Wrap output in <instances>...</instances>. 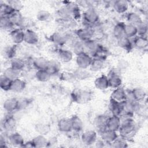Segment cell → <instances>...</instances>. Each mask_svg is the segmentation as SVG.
<instances>
[{
	"mask_svg": "<svg viewBox=\"0 0 148 148\" xmlns=\"http://www.w3.org/2000/svg\"><path fill=\"white\" fill-rule=\"evenodd\" d=\"M35 129L39 134L45 135L50 132V126L47 124L40 123L35 125Z\"/></svg>",
	"mask_w": 148,
	"mask_h": 148,
	"instance_id": "obj_45",
	"label": "cell"
},
{
	"mask_svg": "<svg viewBox=\"0 0 148 148\" xmlns=\"http://www.w3.org/2000/svg\"><path fill=\"white\" fill-rule=\"evenodd\" d=\"M83 19L84 21L87 24L88 27H92L94 25H96L99 21V17L96 11V10L91 7L87 8L82 14Z\"/></svg>",
	"mask_w": 148,
	"mask_h": 148,
	"instance_id": "obj_3",
	"label": "cell"
},
{
	"mask_svg": "<svg viewBox=\"0 0 148 148\" xmlns=\"http://www.w3.org/2000/svg\"><path fill=\"white\" fill-rule=\"evenodd\" d=\"M12 80L9 79V78L5 77L3 75L1 76L0 77V87L1 88L5 91H8L11 90V86L12 84Z\"/></svg>",
	"mask_w": 148,
	"mask_h": 148,
	"instance_id": "obj_44",
	"label": "cell"
},
{
	"mask_svg": "<svg viewBox=\"0 0 148 148\" xmlns=\"http://www.w3.org/2000/svg\"><path fill=\"white\" fill-rule=\"evenodd\" d=\"M84 51L92 57L101 46L95 40L92 39L86 42H83Z\"/></svg>",
	"mask_w": 148,
	"mask_h": 148,
	"instance_id": "obj_13",
	"label": "cell"
},
{
	"mask_svg": "<svg viewBox=\"0 0 148 148\" xmlns=\"http://www.w3.org/2000/svg\"><path fill=\"white\" fill-rule=\"evenodd\" d=\"M49 60L42 57L35 58L32 60V66L36 70L46 69L48 65Z\"/></svg>",
	"mask_w": 148,
	"mask_h": 148,
	"instance_id": "obj_30",
	"label": "cell"
},
{
	"mask_svg": "<svg viewBox=\"0 0 148 148\" xmlns=\"http://www.w3.org/2000/svg\"><path fill=\"white\" fill-rule=\"evenodd\" d=\"M147 24L145 21H143L137 27L138 35L141 36H146L147 32Z\"/></svg>",
	"mask_w": 148,
	"mask_h": 148,
	"instance_id": "obj_51",
	"label": "cell"
},
{
	"mask_svg": "<svg viewBox=\"0 0 148 148\" xmlns=\"http://www.w3.org/2000/svg\"><path fill=\"white\" fill-rule=\"evenodd\" d=\"M8 3L16 12H20L24 8L21 1L18 0H9L6 2Z\"/></svg>",
	"mask_w": 148,
	"mask_h": 148,
	"instance_id": "obj_50",
	"label": "cell"
},
{
	"mask_svg": "<svg viewBox=\"0 0 148 148\" xmlns=\"http://www.w3.org/2000/svg\"><path fill=\"white\" fill-rule=\"evenodd\" d=\"M124 35L130 39L134 38L138 35L137 27L129 24H125L124 27Z\"/></svg>",
	"mask_w": 148,
	"mask_h": 148,
	"instance_id": "obj_41",
	"label": "cell"
},
{
	"mask_svg": "<svg viewBox=\"0 0 148 148\" xmlns=\"http://www.w3.org/2000/svg\"><path fill=\"white\" fill-rule=\"evenodd\" d=\"M60 79L62 81L66 82H73V81L76 80V79L75 77L74 74L72 72H67V71H64L62 72L60 74Z\"/></svg>",
	"mask_w": 148,
	"mask_h": 148,
	"instance_id": "obj_46",
	"label": "cell"
},
{
	"mask_svg": "<svg viewBox=\"0 0 148 148\" xmlns=\"http://www.w3.org/2000/svg\"><path fill=\"white\" fill-rule=\"evenodd\" d=\"M17 53V45H8L3 47L2 54L4 58L11 60L16 57Z\"/></svg>",
	"mask_w": 148,
	"mask_h": 148,
	"instance_id": "obj_24",
	"label": "cell"
},
{
	"mask_svg": "<svg viewBox=\"0 0 148 148\" xmlns=\"http://www.w3.org/2000/svg\"><path fill=\"white\" fill-rule=\"evenodd\" d=\"M3 108L8 113L18 110V99L16 98H9L5 100L3 103Z\"/></svg>",
	"mask_w": 148,
	"mask_h": 148,
	"instance_id": "obj_12",
	"label": "cell"
},
{
	"mask_svg": "<svg viewBox=\"0 0 148 148\" xmlns=\"http://www.w3.org/2000/svg\"><path fill=\"white\" fill-rule=\"evenodd\" d=\"M130 91L133 99L137 102H142L146 98V92L142 87H135Z\"/></svg>",
	"mask_w": 148,
	"mask_h": 148,
	"instance_id": "obj_21",
	"label": "cell"
},
{
	"mask_svg": "<svg viewBox=\"0 0 148 148\" xmlns=\"http://www.w3.org/2000/svg\"><path fill=\"white\" fill-rule=\"evenodd\" d=\"M112 6L116 12L119 14H123L128 10L129 3L125 0H117L113 2Z\"/></svg>",
	"mask_w": 148,
	"mask_h": 148,
	"instance_id": "obj_20",
	"label": "cell"
},
{
	"mask_svg": "<svg viewBox=\"0 0 148 148\" xmlns=\"http://www.w3.org/2000/svg\"><path fill=\"white\" fill-rule=\"evenodd\" d=\"M95 31L92 27L85 26L75 31V34L78 39L82 42H86L92 39Z\"/></svg>",
	"mask_w": 148,
	"mask_h": 148,
	"instance_id": "obj_4",
	"label": "cell"
},
{
	"mask_svg": "<svg viewBox=\"0 0 148 148\" xmlns=\"http://www.w3.org/2000/svg\"><path fill=\"white\" fill-rule=\"evenodd\" d=\"M109 86L110 88L115 89L121 87L122 84V79L119 72L115 70H110L108 75Z\"/></svg>",
	"mask_w": 148,
	"mask_h": 148,
	"instance_id": "obj_6",
	"label": "cell"
},
{
	"mask_svg": "<svg viewBox=\"0 0 148 148\" xmlns=\"http://www.w3.org/2000/svg\"><path fill=\"white\" fill-rule=\"evenodd\" d=\"M109 116L105 114H98L94 120V124L98 132L106 128V123Z\"/></svg>",
	"mask_w": 148,
	"mask_h": 148,
	"instance_id": "obj_18",
	"label": "cell"
},
{
	"mask_svg": "<svg viewBox=\"0 0 148 148\" xmlns=\"http://www.w3.org/2000/svg\"><path fill=\"white\" fill-rule=\"evenodd\" d=\"M10 61V66L20 72H22L23 69H24L25 67V62L24 60H23V59L20 58L15 57Z\"/></svg>",
	"mask_w": 148,
	"mask_h": 148,
	"instance_id": "obj_40",
	"label": "cell"
},
{
	"mask_svg": "<svg viewBox=\"0 0 148 148\" xmlns=\"http://www.w3.org/2000/svg\"><path fill=\"white\" fill-rule=\"evenodd\" d=\"M94 86L99 90H105L109 88L107 75L103 74L97 77L94 80Z\"/></svg>",
	"mask_w": 148,
	"mask_h": 148,
	"instance_id": "obj_23",
	"label": "cell"
},
{
	"mask_svg": "<svg viewBox=\"0 0 148 148\" xmlns=\"http://www.w3.org/2000/svg\"><path fill=\"white\" fill-rule=\"evenodd\" d=\"M76 80H84L90 77L91 73L86 69L77 68L73 72Z\"/></svg>",
	"mask_w": 148,
	"mask_h": 148,
	"instance_id": "obj_35",
	"label": "cell"
},
{
	"mask_svg": "<svg viewBox=\"0 0 148 148\" xmlns=\"http://www.w3.org/2000/svg\"><path fill=\"white\" fill-rule=\"evenodd\" d=\"M110 146L114 148H125L128 147V143L126 139L120 136V138L118 137L113 143H112Z\"/></svg>",
	"mask_w": 148,
	"mask_h": 148,
	"instance_id": "obj_48",
	"label": "cell"
},
{
	"mask_svg": "<svg viewBox=\"0 0 148 148\" xmlns=\"http://www.w3.org/2000/svg\"><path fill=\"white\" fill-rule=\"evenodd\" d=\"M121 124V119L118 116H109L106 123V129L118 132Z\"/></svg>",
	"mask_w": 148,
	"mask_h": 148,
	"instance_id": "obj_16",
	"label": "cell"
},
{
	"mask_svg": "<svg viewBox=\"0 0 148 148\" xmlns=\"http://www.w3.org/2000/svg\"><path fill=\"white\" fill-rule=\"evenodd\" d=\"M98 139L97 132L94 130H87L83 132L81 135L82 143L87 146L92 145Z\"/></svg>",
	"mask_w": 148,
	"mask_h": 148,
	"instance_id": "obj_8",
	"label": "cell"
},
{
	"mask_svg": "<svg viewBox=\"0 0 148 148\" xmlns=\"http://www.w3.org/2000/svg\"><path fill=\"white\" fill-rule=\"evenodd\" d=\"M92 57L86 52L76 55V62L77 68L82 69H88L90 67Z\"/></svg>",
	"mask_w": 148,
	"mask_h": 148,
	"instance_id": "obj_7",
	"label": "cell"
},
{
	"mask_svg": "<svg viewBox=\"0 0 148 148\" xmlns=\"http://www.w3.org/2000/svg\"><path fill=\"white\" fill-rule=\"evenodd\" d=\"M51 17V13L46 10H40L36 14V18L39 21H48Z\"/></svg>",
	"mask_w": 148,
	"mask_h": 148,
	"instance_id": "obj_49",
	"label": "cell"
},
{
	"mask_svg": "<svg viewBox=\"0 0 148 148\" xmlns=\"http://www.w3.org/2000/svg\"><path fill=\"white\" fill-rule=\"evenodd\" d=\"M70 119L72 131L77 133L82 132L84 128V123L82 120L77 115L72 116Z\"/></svg>",
	"mask_w": 148,
	"mask_h": 148,
	"instance_id": "obj_26",
	"label": "cell"
},
{
	"mask_svg": "<svg viewBox=\"0 0 148 148\" xmlns=\"http://www.w3.org/2000/svg\"><path fill=\"white\" fill-rule=\"evenodd\" d=\"M72 49L73 53L76 55H78L80 53H84V48L83 45V42H82L79 40H75L72 45Z\"/></svg>",
	"mask_w": 148,
	"mask_h": 148,
	"instance_id": "obj_47",
	"label": "cell"
},
{
	"mask_svg": "<svg viewBox=\"0 0 148 148\" xmlns=\"http://www.w3.org/2000/svg\"><path fill=\"white\" fill-rule=\"evenodd\" d=\"M51 75L46 69L36 70L35 78L40 82H47L51 79Z\"/></svg>",
	"mask_w": 148,
	"mask_h": 148,
	"instance_id": "obj_39",
	"label": "cell"
},
{
	"mask_svg": "<svg viewBox=\"0 0 148 148\" xmlns=\"http://www.w3.org/2000/svg\"><path fill=\"white\" fill-rule=\"evenodd\" d=\"M57 55L60 61L64 63H68L71 62L73 57V53L68 49H58Z\"/></svg>",
	"mask_w": 148,
	"mask_h": 148,
	"instance_id": "obj_25",
	"label": "cell"
},
{
	"mask_svg": "<svg viewBox=\"0 0 148 148\" xmlns=\"http://www.w3.org/2000/svg\"><path fill=\"white\" fill-rule=\"evenodd\" d=\"M9 35L14 45H18L24 42V31L21 28H14L10 31Z\"/></svg>",
	"mask_w": 148,
	"mask_h": 148,
	"instance_id": "obj_11",
	"label": "cell"
},
{
	"mask_svg": "<svg viewBox=\"0 0 148 148\" xmlns=\"http://www.w3.org/2000/svg\"><path fill=\"white\" fill-rule=\"evenodd\" d=\"M58 130L63 133H68L72 131L70 118L60 119L57 123Z\"/></svg>",
	"mask_w": 148,
	"mask_h": 148,
	"instance_id": "obj_22",
	"label": "cell"
},
{
	"mask_svg": "<svg viewBox=\"0 0 148 148\" xmlns=\"http://www.w3.org/2000/svg\"><path fill=\"white\" fill-rule=\"evenodd\" d=\"M125 23L123 22L117 23L113 28V35L116 39V40L123 37L124 35V27Z\"/></svg>",
	"mask_w": 148,
	"mask_h": 148,
	"instance_id": "obj_33",
	"label": "cell"
},
{
	"mask_svg": "<svg viewBox=\"0 0 148 148\" xmlns=\"http://www.w3.org/2000/svg\"><path fill=\"white\" fill-rule=\"evenodd\" d=\"M21 73V72L16 70L11 66H9L4 70L2 75L9 79L14 80L16 79L20 78Z\"/></svg>",
	"mask_w": 148,
	"mask_h": 148,
	"instance_id": "obj_34",
	"label": "cell"
},
{
	"mask_svg": "<svg viewBox=\"0 0 148 148\" xmlns=\"http://www.w3.org/2000/svg\"><path fill=\"white\" fill-rule=\"evenodd\" d=\"M134 47L139 50H145L148 46V40L146 36L137 35L132 40Z\"/></svg>",
	"mask_w": 148,
	"mask_h": 148,
	"instance_id": "obj_19",
	"label": "cell"
},
{
	"mask_svg": "<svg viewBox=\"0 0 148 148\" xmlns=\"http://www.w3.org/2000/svg\"><path fill=\"white\" fill-rule=\"evenodd\" d=\"M8 142L12 146L22 147L25 141L23 136L20 133L13 132L9 135Z\"/></svg>",
	"mask_w": 148,
	"mask_h": 148,
	"instance_id": "obj_14",
	"label": "cell"
},
{
	"mask_svg": "<svg viewBox=\"0 0 148 148\" xmlns=\"http://www.w3.org/2000/svg\"><path fill=\"white\" fill-rule=\"evenodd\" d=\"M105 61L97 58H92L91 64L90 65V69L93 72H98L102 69L105 66Z\"/></svg>",
	"mask_w": 148,
	"mask_h": 148,
	"instance_id": "obj_38",
	"label": "cell"
},
{
	"mask_svg": "<svg viewBox=\"0 0 148 148\" xmlns=\"http://www.w3.org/2000/svg\"><path fill=\"white\" fill-rule=\"evenodd\" d=\"M99 133L101 135V139L106 143L110 144V145L112 143H113L119 137L117 132L112 131L106 128L99 132Z\"/></svg>",
	"mask_w": 148,
	"mask_h": 148,
	"instance_id": "obj_15",
	"label": "cell"
},
{
	"mask_svg": "<svg viewBox=\"0 0 148 148\" xmlns=\"http://www.w3.org/2000/svg\"><path fill=\"white\" fill-rule=\"evenodd\" d=\"M29 101L27 98H22L18 99V110L26 108L29 105Z\"/></svg>",
	"mask_w": 148,
	"mask_h": 148,
	"instance_id": "obj_52",
	"label": "cell"
},
{
	"mask_svg": "<svg viewBox=\"0 0 148 148\" xmlns=\"http://www.w3.org/2000/svg\"><path fill=\"white\" fill-rule=\"evenodd\" d=\"M49 39L54 45L58 46H62L67 43L68 40V36L64 33L55 32L50 36Z\"/></svg>",
	"mask_w": 148,
	"mask_h": 148,
	"instance_id": "obj_9",
	"label": "cell"
},
{
	"mask_svg": "<svg viewBox=\"0 0 148 148\" xmlns=\"http://www.w3.org/2000/svg\"><path fill=\"white\" fill-rule=\"evenodd\" d=\"M26 86L27 83L24 80L20 78L16 79L12 81L11 91L17 93L21 92L25 90Z\"/></svg>",
	"mask_w": 148,
	"mask_h": 148,
	"instance_id": "obj_27",
	"label": "cell"
},
{
	"mask_svg": "<svg viewBox=\"0 0 148 148\" xmlns=\"http://www.w3.org/2000/svg\"><path fill=\"white\" fill-rule=\"evenodd\" d=\"M72 101L77 103L84 104L89 102L92 99V93L88 90L76 88L71 94Z\"/></svg>",
	"mask_w": 148,
	"mask_h": 148,
	"instance_id": "obj_2",
	"label": "cell"
},
{
	"mask_svg": "<svg viewBox=\"0 0 148 148\" xmlns=\"http://www.w3.org/2000/svg\"><path fill=\"white\" fill-rule=\"evenodd\" d=\"M109 109L112 113V115L120 116L123 113V103H120L110 99L109 103Z\"/></svg>",
	"mask_w": 148,
	"mask_h": 148,
	"instance_id": "obj_28",
	"label": "cell"
},
{
	"mask_svg": "<svg viewBox=\"0 0 148 148\" xmlns=\"http://www.w3.org/2000/svg\"><path fill=\"white\" fill-rule=\"evenodd\" d=\"M16 11L6 2L1 3L0 5L1 16L10 17Z\"/></svg>",
	"mask_w": 148,
	"mask_h": 148,
	"instance_id": "obj_43",
	"label": "cell"
},
{
	"mask_svg": "<svg viewBox=\"0 0 148 148\" xmlns=\"http://www.w3.org/2000/svg\"><path fill=\"white\" fill-rule=\"evenodd\" d=\"M34 143L35 147H47L48 143V140L45 135L39 134L35 136L32 139Z\"/></svg>",
	"mask_w": 148,
	"mask_h": 148,
	"instance_id": "obj_42",
	"label": "cell"
},
{
	"mask_svg": "<svg viewBox=\"0 0 148 148\" xmlns=\"http://www.w3.org/2000/svg\"><path fill=\"white\" fill-rule=\"evenodd\" d=\"M39 42V36L37 33L31 29L24 31V42L30 45H34Z\"/></svg>",
	"mask_w": 148,
	"mask_h": 148,
	"instance_id": "obj_17",
	"label": "cell"
},
{
	"mask_svg": "<svg viewBox=\"0 0 148 148\" xmlns=\"http://www.w3.org/2000/svg\"><path fill=\"white\" fill-rule=\"evenodd\" d=\"M117 42L119 46L127 51H131L134 47L132 42L131 39L126 37L125 36L117 39Z\"/></svg>",
	"mask_w": 148,
	"mask_h": 148,
	"instance_id": "obj_31",
	"label": "cell"
},
{
	"mask_svg": "<svg viewBox=\"0 0 148 148\" xmlns=\"http://www.w3.org/2000/svg\"><path fill=\"white\" fill-rule=\"evenodd\" d=\"M110 99L120 103H123L127 100V92L121 87L115 88L110 95Z\"/></svg>",
	"mask_w": 148,
	"mask_h": 148,
	"instance_id": "obj_10",
	"label": "cell"
},
{
	"mask_svg": "<svg viewBox=\"0 0 148 148\" xmlns=\"http://www.w3.org/2000/svg\"><path fill=\"white\" fill-rule=\"evenodd\" d=\"M10 18L14 27L21 28L23 25L24 18L20 12H15L10 16Z\"/></svg>",
	"mask_w": 148,
	"mask_h": 148,
	"instance_id": "obj_36",
	"label": "cell"
},
{
	"mask_svg": "<svg viewBox=\"0 0 148 148\" xmlns=\"http://www.w3.org/2000/svg\"><path fill=\"white\" fill-rule=\"evenodd\" d=\"M22 147H25V148H34L35 147V145L34 143L32 141V140H29V141H27L25 142L24 145H23Z\"/></svg>",
	"mask_w": 148,
	"mask_h": 148,
	"instance_id": "obj_53",
	"label": "cell"
},
{
	"mask_svg": "<svg viewBox=\"0 0 148 148\" xmlns=\"http://www.w3.org/2000/svg\"><path fill=\"white\" fill-rule=\"evenodd\" d=\"M136 124L133 117H125L121 119V124L118 131L120 136L125 139L132 137L135 133Z\"/></svg>",
	"mask_w": 148,
	"mask_h": 148,
	"instance_id": "obj_1",
	"label": "cell"
},
{
	"mask_svg": "<svg viewBox=\"0 0 148 148\" xmlns=\"http://www.w3.org/2000/svg\"><path fill=\"white\" fill-rule=\"evenodd\" d=\"M1 130L4 132H13L16 128L17 121L15 118L10 113H8L1 121Z\"/></svg>",
	"mask_w": 148,
	"mask_h": 148,
	"instance_id": "obj_5",
	"label": "cell"
},
{
	"mask_svg": "<svg viewBox=\"0 0 148 148\" xmlns=\"http://www.w3.org/2000/svg\"><path fill=\"white\" fill-rule=\"evenodd\" d=\"M60 69L61 65L59 62L54 60H49L46 70L51 75V76L58 74L60 71Z\"/></svg>",
	"mask_w": 148,
	"mask_h": 148,
	"instance_id": "obj_32",
	"label": "cell"
},
{
	"mask_svg": "<svg viewBox=\"0 0 148 148\" xmlns=\"http://www.w3.org/2000/svg\"><path fill=\"white\" fill-rule=\"evenodd\" d=\"M0 27L3 30L12 31L13 29L14 25H13L10 17L1 16L0 17Z\"/></svg>",
	"mask_w": 148,
	"mask_h": 148,
	"instance_id": "obj_37",
	"label": "cell"
},
{
	"mask_svg": "<svg viewBox=\"0 0 148 148\" xmlns=\"http://www.w3.org/2000/svg\"><path fill=\"white\" fill-rule=\"evenodd\" d=\"M126 18L128 24L134 25L136 27L143 21L140 15L135 12L128 13L126 16Z\"/></svg>",
	"mask_w": 148,
	"mask_h": 148,
	"instance_id": "obj_29",
	"label": "cell"
}]
</instances>
